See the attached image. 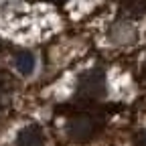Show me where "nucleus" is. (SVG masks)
<instances>
[{"instance_id":"5","label":"nucleus","mask_w":146,"mask_h":146,"mask_svg":"<svg viewBox=\"0 0 146 146\" xmlns=\"http://www.w3.org/2000/svg\"><path fill=\"white\" fill-rule=\"evenodd\" d=\"M122 10L128 16H142L146 12V0H124Z\"/></svg>"},{"instance_id":"1","label":"nucleus","mask_w":146,"mask_h":146,"mask_svg":"<svg viewBox=\"0 0 146 146\" xmlns=\"http://www.w3.org/2000/svg\"><path fill=\"white\" fill-rule=\"evenodd\" d=\"M79 94L85 98H100L106 94V79L102 71H89L79 81Z\"/></svg>"},{"instance_id":"4","label":"nucleus","mask_w":146,"mask_h":146,"mask_svg":"<svg viewBox=\"0 0 146 146\" xmlns=\"http://www.w3.org/2000/svg\"><path fill=\"white\" fill-rule=\"evenodd\" d=\"M14 65L23 75H29V73H33V69H35V57L29 51H23V53H18L14 57Z\"/></svg>"},{"instance_id":"3","label":"nucleus","mask_w":146,"mask_h":146,"mask_svg":"<svg viewBox=\"0 0 146 146\" xmlns=\"http://www.w3.org/2000/svg\"><path fill=\"white\" fill-rule=\"evenodd\" d=\"M69 132H71V136H75V138H87L91 132H94V122H91L89 118H85V116L75 118L69 124Z\"/></svg>"},{"instance_id":"2","label":"nucleus","mask_w":146,"mask_h":146,"mask_svg":"<svg viewBox=\"0 0 146 146\" xmlns=\"http://www.w3.org/2000/svg\"><path fill=\"white\" fill-rule=\"evenodd\" d=\"M16 146H45V136L39 126H25L16 136Z\"/></svg>"},{"instance_id":"6","label":"nucleus","mask_w":146,"mask_h":146,"mask_svg":"<svg viewBox=\"0 0 146 146\" xmlns=\"http://www.w3.org/2000/svg\"><path fill=\"white\" fill-rule=\"evenodd\" d=\"M55 2H61V0H55Z\"/></svg>"}]
</instances>
